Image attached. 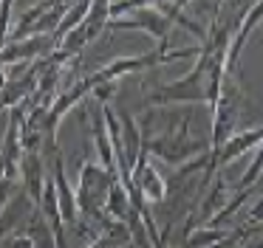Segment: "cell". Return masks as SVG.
<instances>
[{"mask_svg":"<svg viewBox=\"0 0 263 248\" xmlns=\"http://www.w3.org/2000/svg\"><path fill=\"white\" fill-rule=\"evenodd\" d=\"M116 183V175H110L105 167H99L93 158H85L80 167V178H77V212L80 217L91 220V223H102L105 220V197L108 189Z\"/></svg>","mask_w":263,"mask_h":248,"instance_id":"1","label":"cell"},{"mask_svg":"<svg viewBox=\"0 0 263 248\" xmlns=\"http://www.w3.org/2000/svg\"><path fill=\"white\" fill-rule=\"evenodd\" d=\"M238 231L232 229H212V225H201V229H193L187 237H184V248H212L218 242L235 237Z\"/></svg>","mask_w":263,"mask_h":248,"instance_id":"12","label":"cell"},{"mask_svg":"<svg viewBox=\"0 0 263 248\" xmlns=\"http://www.w3.org/2000/svg\"><path fill=\"white\" fill-rule=\"evenodd\" d=\"M260 138H263V130L260 127H252V130H243V133H232L215 152H206V167H204V178L210 180L212 175L218 172L221 167H227L229 161H235L238 155L260 147Z\"/></svg>","mask_w":263,"mask_h":248,"instance_id":"7","label":"cell"},{"mask_svg":"<svg viewBox=\"0 0 263 248\" xmlns=\"http://www.w3.org/2000/svg\"><path fill=\"white\" fill-rule=\"evenodd\" d=\"M240 101H243V93L238 90V82L223 76L221 93L212 105V144L206 147V152H215L235 133V124H238V116H240Z\"/></svg>","mask_w":263,"mask_h":248,"instance_id":"5","label":"cell"},{"mask_svg":"<svg viewBox=\"0 0 263 248\" xmlns=\"http://www.w3.org/2000/svg\"><path fill=\"white\" fill-rule=\"evenodd\" d=\"M105 28H114V31H147L150 37L156 39V48L167 51V39H170V17L164 14V11L159 9V6H147V9H136L130 11V14H122V17H114V20H108V26Z\"/></svg>","mask_w":263,"mask_h":248,"instance_id":"6","label":"cell"},{"mask_svg":"<svg viewBox=\"0 0 263 248\" xmlns=\"http://www.w3.org/2000/svg\"><path fill=\"white\" fill-rule=\"evenodd\" d=\"M223 197H227V183H223L221 175H215V186H212L210 195H206L204 200H201V209H198L195 214H190L193 225H195V223H210V217L223 206Z\"/></svg>","mask_w":263,"mask_h":248,"instance_id":"13","label":"cell"},{"mask_svg":"<svg viewBox=\"0 0 263 248\" xmlns=\"http://www.w3.org/2000/svg\"><path fill=\"white\" fill-rule=\"evenodd\" d=\"M26 107L17 105L12 107V118H9L6 135H3V144H0V180H12L17 178L20 169V158H23V147H20V118H23Z\"/></svg>","mask_w":263,"mask_h":248,"instance_id":"9","label":"cell"},{"mask_svg":"<svg viewBox=\"0 0 263 248\" xmlns=\"http://www.w3.org/2000/svg\"><path fill=\"white\" fill-rule=\"evenodd\" d=\"M173 101H181V105L204 101L206 105V51L204 48H198V62L193 65V71H187L181 79H176V82L159 85L156 90H150V93L144 96V105L147 107L173 105Z\"/></svg>","mask_w":263,"mask_h":248,"instance_id":"3","label":"cell"},{"mask_svg":"<svg viewBox=\"0 0 263 248\" xmlns=\"http://www.w3.org/2000/svg\"><path fill=\"white\" fill-rule=\"evenodd\" d=\"M260 17H263V0H255V3H252L249 9L243 11V17H240L238 31L229 34L227 54H223V76L235 79V73L240 71L238 62H240V54H243V45L249 43V37L255 34V28H257V23H260Z\"/></svg>","mask_w":263,"mask_h":248,"instance_id":"8","label":"cell"},{"mask_svg":"<svg viewBox=\"0 0 263 248\" xmlns=\"http://www.w3.org/2000/svg\"><path fill=\"white\" fill-rule=\"evenodd\" d=\"M260 169H263V155H260V152H255V158H252L249 169H246V172L240 175L238 189H249V186H257V178H260Z\"/></svg>","mask_w":263,"mask_h":248,"instance_id":"18","label":"cell"},{"mask_svg":"<svg viewBox=\"0 0 263 248\" xmlns=\"http://www.w3.org/2000/svg\"><path fill=\"white\" fill-rule=\"evenodd\" d=\"M159 3H161V0H116V3H110V9H108V20L122 17V14H130V11H136V9L159 6Z\"/></svg>","mask_w":263,"mask_h":248,"instance_id":"17","label":"cell"},{"mask_svg":"<svg viewBox=\"0 0 263 248\" xmlns=\"http://www.w3.org/2000/svg\"><path fill=\"white\" fill-rule=\"evenodd\" d=\"M110 3H114V0H91V9H88L85 20H82V26L88 28V34H91V37H97V34L108 26V9H110Z\"/></svg>","mask_w":263,"mask_h":248,"instance_id":"16","label":"cell"},{"mask_svg":"<svg viewBox=\"0 0 263 248\" xmlns=\"http://www.w3.org/2000/svg\"><path fill=\"white\" fill-rule=\"evenodd\" d=\"M57 48L51 34H43V37H26V39H14V43H6L0 48V62L3 65H26V62L37 59L40 54Z\"/></svg>","mask_w":263,"mask_h":248,"instance_id":"10","label":"cell"},{"mask_svg":"<svg viewBox=\"0 0 263 248\" xmlns=\"http://www.w3.org/2000/svg\"><path fill=\"white\" fill-rule=\"evenodd\" d=\"M114 93H116V82H99V85L91 88V96L99 101V105H110Z\"/></svg>","mask_w":263,"mask_h":248,"instance_id":"19","label":"cell"},{"mask_svg":"<svg viewBox=\"0 0 263 248\" xmlns=\"http://www.w3.org/2000/svg\"><path fill=\"white\" fill-rule=\"evenodd\" d=\"M85 248H116V245L108 240V237H97V240H93L91 245H85Z\"/></svg>","mask_w":263,"mask_h":248,"instance_id":"20","label":"cell"},{"mask_svg":"<svg viewBox=\"0 0 263 248\" xmlns=\"http://www.w3.org/2000/svg\"><path fill=\"white\" fill-rule=\"evenodd\" d=\"M144 147H147V155H156L159 161L170 163V167H181L187 163L193 155L206 152V144L190 135V116L181 113V121L176 124V130H167V133L150 138L147 133H142Z\"/></svg>","mask_w":263,"mask_h":248,"instance_id":"2","label":"cell"},{"mask_svg":"<svg viewBox=\"0 0 263 248\" xmlns=\"http://www.w3.org/2000/svg\"><path fill=\"white\" fill-rule=\"evenodd\" d=\"M127 212H130V200H127V192L125 186L116 180L114 186L108 189V197H105V214H108L110 220H119V223H125Z\"/></svg>","mask_w":263,"mask_h":248,"instance_id":"15","label":"cell"},{"mask_svg":"<svg viewBox=\"0 0 263 248\" xmlns=\"http://www.w3.org/2000/svg\"><path fill=\"white\" fill-rule=\"evenodd\" d=\"M190 56H198V48H176V51H161L153 48L150 54H139V56H122V59H114L110 65H105L102 71L97 73H88L91 85L99 82H116L119 76L133 71H142V68H156V65H164V62H176V59H190Z\"/></svg>","mask_w":263,"mask_h":248,"instance_id":"4","label":"cell"},{"mask_svg":"<svg viewBox=\"0 0 263 248\" xmlns=\"http://www.w3.org/2000/svg\"><path fill=\"white\" fill-rule=\"evenodd\" d=\"M17 175L23 178V192L29 195V200L37 203L43 195V183H46V167H43L40 152H23Z\"/></svg>","mask_w":263,"mask_h":248,"instance_id":"11","label":"cell"},{"mask_svg":"<svg viewBox=\"0 0 263 248\" xmlns=\"http://www.w3.org/2000/svg\"><path fill=\"white\" fill-rule=\"evenodd\" d=\"M26 234L31 240V248H57V240L51 234V225L46 223V217L37 209L34 214H29V225H26Z\"/></svg>","mask_w":263,"mask_h":248,"instance_id":"14","label":"cell"}]
</instances>
